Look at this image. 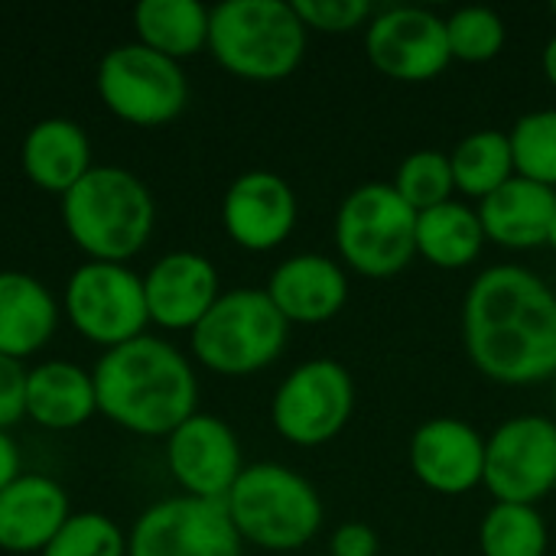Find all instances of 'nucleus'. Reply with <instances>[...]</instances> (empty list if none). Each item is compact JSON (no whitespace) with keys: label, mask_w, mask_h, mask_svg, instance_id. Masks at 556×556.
<instances>
[{"label":"nucleus","mask_w":556,"mask_h":556,"mask_svg":"<svg viewBox=\"0 0 556 556\" xmlns=\"http://www.w3.org/2000/svg\"><path fill=\"white\" fill-rule=\"evenodd\" d=\"M208 49L238 78L283 81L306 55V26L287 0H225L208 16Z\"/></svg>","instance_id":"7ed1b4c3"},{"label":"nucleus","mask_w":556,"mask_h":556,"mask_svg":"<svg viewBox=\"0 0 556 556\" xmlns=\"http://www.w3.org/2000/svg\"><path fill=\"white\" fill-rule=\"evenodd\" d=\"M98 91L104 104L140 127L166 124L186 108V75L179 62L137 46H117L101 59Z\"/></svg>","instance_id":"9d476101"},{"label":"nucleus","mask_w":556,"mask_h":556,"mask_svg":"<svg viewBox=\"0 0 556 556\" xmlns=\"http://www.w3.org/2000/svg\"><path fill=\"white\" fill-rule=\"evenodd\" d=\"M508 140L515 153V173L556 189V108L521 114L508 130Z\"/></svg>","instance_id":"cd10ccee"},{"label":"nucleus","mask_w":556,"mask_h":556,"mask_svg":"<svg viewBox=\"0 0 556 556\" xmlns=\"http://www.w3.org/2000/svg\"><path fill=\"white\" fill-rule=\"evenodd\" d=\"M446 39L453 59L482 65L502 55L508 42V29L492 7H463L453 16H446Z\"/></svg>","instance_id":"c756f323"},{"label":"nucleus","mask_w":556,"mask_h":556,"mask_svg":"<svg viewBox=\"0 0 556 556\" xmlns=\"http://www.w3.org/2000/svg\"><path fill=\"white\" fill-rule=\"evenodd\" d=\"M381 541L371 525L365 521H345L336 528L329 541V556H378Z\"/></svg>","instance_id":"72a5a7b5"},{"label":"nucleus","mask_w":556,"mask_h":556,"mask_svg":"<svg viewBox=\"0 0 556 556\" xmlns=\"http://www.w3.org/2000/svg\"><path fill=\"white\" fill-rule=\"evenodd\" d=\"M166 456L176 482L192 498L225 502L244 472L238 437L225 420L212 414H195L179 430H173Z\"/></svg>","instance_id":"2eb2a0df"},{"label":"nucleus","mask_w":556,"mask_h":556,"mask_svg":"<svg viewBox=\"0 0 556 556\" xmlns=\"http://www.w3.org/2000/svg\"><path fill=\"white\" fill-rule=\"evenodd\" d=\"M476 212L485 241L508 251H531L547 244V231L556 218V189L515 176L498 192L482 199Z\"/></svg>","instance_id":"6ab92c4d"},{"label":"nucleus","mask_w":556,"mask_h":556,"mask_svg":"<svg viewBox=\"0 0 556 556\" xmlns=\"http://www.w3.org/2000/svg\"><path fill=\"white\" fill-rule=\"evenodd\" d=\"M551 531L538 505L495 502L479 525L482 556H547Z\"/></svg>","instance_id":"bb28decb"},{"label":"nucleus","mask_w":556,"mask_h":556,"mask_svg":"<svg viewBox=\"0 0 556 556\" xmlns=\"http://www.w3.org/2000/svg\"><path fill=\"white\" fill-rule=\"evenodd\" d=\"M300 218L296 192L277 173L254 169L231 182L222 205L225 231L244 251H274L280 248Z\"/></svg>","instance_id":"dca6fc26"},{"label":"nucleus","mask_w":556,"mask_h":556,"mask_svg":"<svg viewBox=\"0 0 556 556\" xmlns=\"http://www.w3.org/2000/svg\"><path fill=\"white\" fill-rule=\"evenodd\" d=\"M94 381L68 362L39 365L26 378V414L42 427H78L94 414Z\"/></svg>","instance_id":"4be33fe9"},{"label":"nucleus","mask_w":556,"mask_h":556,"mask_svg":"<svg viewBox=\"0 0 556 556\" xmlns=\"http://www.w3.org/2000/svg\"><path fill=\"white\" fill-rule=\"evenodd\" d=\"M91 381L101 414L134 433L163 437L195 417V375L189 362L160 339L140 336L111 349Z\"/></svg>","instance_id":"f03ea898"},{"label":"nucleus","mask_w":556,"mask_h":556,"mask_svg":"<svg viewBox=\"0 0 556 556\" xmlns=\"http://www.w3.org/2000/svg\"><path fill=\"white\" fill-rule=\"evenodd\" d=\"M410 472L437 495H469L485 479V437L459 417H433L410 437Z\"/></svg>","instance_id":"4468645a"},{"label":"nucleus","mask_w":556,"mask_h":556,"mask_svg":"<svg viewBox=\"0 0 556 556\" xmlns=\"http://www.w3.org/2000/svg\"><path fill=\"white\" fill-rule=\"evenodd\" d=\"M55 329L49 290L26 274H0V355L23 358Z\"/></svg>","instance_id":"5701e85b"},{"label":"nucleus","mask_w":556,"mask_h":556,"mask_svg":"<svg viewBox=\"0 0 556 556\" xmlns=\"http://www.w3.org/2000/svg\"><path fill=\"white\" fill-rule=\"evenodd\" d=\"M267 296L290 326H319L345 309L349 274L326 254H296L270 274Z\"/></svg>","instance_id":"f3484780"},{"label":"nucleus","mask_w":556,"mask_h":556,"mask_svg":"<svg viewBox=\"0 0 556 556\" xmlns=\"http://www.w3.org/2000/svg\"><path fill=\"white\" fill-rule=\"evenodd\" d=\"M485 251L479 212L469 202L450 199L417 212V254L440 270H466Z\"/></svg>","instance_id":"412c9836"},{"label":"nucleus","mask_w":556,"mask_h":556,"mask_svg":"<svg viewBox=\"0 0 556 556\" xmlns=\"http://www.w3.org/2000/svg\"><path fill=\"white\" fill-rule=\"evenodd\" d=\"M541 68H544V78L551 81V88H556V36H551V39H547V46H544Z\"/></svg>","instance_id":"c9c22d12"},{"label":"nucleus","mask_w":556,"mask_h":556,"mask_svg":"<svg viewBox=\"0 0 556 556\" xmlns=\"http://www.w3.org/2000/svg\"><path fill=\"white\" fill-rule=\"evenodd\" d=\"M339 264L368 280H388L417 257V212L391 182H362L336 212Z\"/></svg>","instance_id":"423d86ee"},{"label":"nucleus","mask_w":556,"mask_h":556,"mask_svg":"<svg viewBox=\"0 0 556 556\" xmlns=\"http://www.w3.org/2000/svg\"><path fill=\"white\" fill-rule=\"evenodd\" d=\"M463 345L489 381L521 388L556 378V293L518 264L482 270L463 300Z\"/></svg>","instance_id":"f257e3e1"},{"label":"nucleus","mask_w":556,"mask_h":556,"mask_svg":"<svg viewBox=\"0 0 556 556\" xmlns=\"http://www.w3.org/2000/svg\"><path fill=\"white\" fill-rule=\"evenodd\" d=\"M130 556H241L225 502L169 498L153 505L130 534Z\"/></svg>","instance_id":"ddd939ff"},{"label":"nucleus","mask_w":556,"mask_h":556,"mask_svg":"<svg viewBox=\"0 0 556 556\" xmlns=\"http://www.w3.org/2000/svg\"><path fill=\"white\" fill-rule=\"evenodd\" d=\"M147 313L163 329H195L218 300V270L192 251L166 254L143 280Z\"/></svg>","instance_id":"a211bd4d"},{"label":"nucleus","mask_w":556,"mask_h":556,"mask_svg":"<svg viewBox=\"0 0 556 556\" xmlns=\"http://www.w3.org/2000/svg\"><path fill=\"white\" fill-rule=\"evenodd\" d=\"M368 62L394 81L420 85L440 78L450 62L446 20L427 7H388L365 26Z\"/></svg>","instance_id":"9b49d317"},{"label":"nucleus","mask_w":556,"mask_h":556,"mask_svg":"<svg viewBox=\"0 0 556 556\" xmlns=\"http://www.w3.org/2000/svg\"><path fill=\"white\" fill-rule=\"evenodd\" d=\"M26 378L16 358L0 355V430L26 414Z\"/></svg>","instance_id":"473e14b6"},{"label":"nucleus","mask_w":556,"mask_h":556,"mask_svg":"<svg viewBox=\"0 0 556 556\" xmlns=\"http://www.w3.org/2000/svg\"><path fill=\"white\" fill-rule=\"evenodd\" d=\"M65 521L68 498L46 476H20L0 492V547L10 554L46 551Z\"/></svg>","instance_id":"aec40b11"},{"label":"nucleus","mask_w":556,"mask_h":556,"mask_svg":"<svg viewBox=\"0 0 556 556\" xmlns=\"http://www.w3.org/2000/svg\"><path fill=\"white\" fill-rule=\"evenodd\" d=\"M554 420H556V378H554Z\"/></svg>","instance_id":"4c0bfd02"},{"label":"nucleus","mask_w":556,"mask_h":556,"mask_svg":"<svg viewBox=\"0 0 556 556\" xmlns=\"http://www.w3.org/2000/svg\"><path fill=\"white\" fill-rule=\"evenodd\" d=\"M65 309L75 329L98 345H124L140 339L147 326V293L143 280L121 264H85L68 280Z\"/></svg>","instance_id":"f8f14e48"},{"label":"nucleus","mask_w":556,"mask_h":556,"mask_svg":"<svg viewBox=\"0 0 556 556\" xmlns=\"http://www.w3.org/2000/svg\"><path fill=\"white\" fill-rule=\"evenodd\" d=\"M453 182L456 192H463L466 199H489L492 192H498L508 179H515V153H511V140L505 130H476L469 137H463L453 153Z\"/></svg>","instance_id":"a878e982"},{"label":"nucleus","mask_w":556,"mask_h":556,"mask_svg":"<svg viewBox=\"0 0 556 556\" xmlns=\"http://www.w3.org/2000/svg\"><path fill=\"white\" fill-rule=\"evenodd\" d=\"M290 323L270 303L267 290H231L192 329L195 358L218 375H254L274 365L287 345Z\"/></svg>","instance_id":"0eeeda50"},{"label":"nucleus","mask_w":556,"mask_h":556,"mask_svg":"<svg viewBox=\"0 0 556 556\" xmlns=\"http://www.w3.org/2000/svg\"><path fill=\"white\" fill-rule=\"evenodd\" d=\"M355 381L336 358H309L296 365L270 401L274 430L300 446L316 450L332 443L352 420Z\"/></svg>","instance_id":"6e6552de"},{"label":"nucleus","mask_w":556,"mask_h":556,"mask_svg":"<svg viewBox=\"0 0 556 556\" xmlns=\"http://www.w3.org/2000/svg\"><path fill=\"white\" fill-rule=\"evenodd\" d=\"M72 241L91 257L114 264L143 248L153 228V199L130 173L101 166L88 169L62 202Z\"/></svg>","instance_id":"39448f33"},{"label":"nucleus","mask_w":556,"mask_h":556,"mask_svg":"<svg viewBox=\"0 0 556 556\" xmlns=\"http://www.w3.org/2000/svg\"><path fill=\"white\" fill-rule=\"evenodd\" d=\"M551 10H554V16H556V3H554V7H551Z\"/></svg>","instance_id":"58836bf2"},{"label":"nucleus","mask_w":556,"mask_h":556,"mask_svg":"<svg viewBox=\"0 0 556 556\" xmlns=\"http://www.w3.org/2000/svg\"><path fill=\"white\" fill-rule=\"evenodd\" d=\"M391 186L397 189V195L414 212H427V208H437V205L450 202L453 192H456L450 153H443V150H414L410 156L401 160Z\"/></svg>","instance_id":"c85d7f7f"},{"label":"nucleus","mask_w":556,"mask_h":556,"mask_svg":"<svg viewBox=\"0 0 556 556\" xmlns=\"http://www.w3.org/2000/svg\"><path fill=\"white\" fill-rule=\"evenodd\" d=\"M16 469H20V456H16V446L3 437V430H0V492L10 485V482H16L20 476H16Z\"/></svg>","instance_id":"f704fd0d"},{"label":"nucleus","mask_w":556,"mask_h":556,"mask_svg":"<svg viewBox=\"0 0 556 556\" xmlns=\"http://www.w3.org/2000/svg\"><path fill=\"white\" fill-rule=\"evenodd\" d=\"M547 248H554L556 251V218L551 222V231H547Z\"/></svg>","instance_id":"e433bc0d"},{"label":"nucleus","mask_w":556,"mask_h":556,"mask_svg":"<svg viewBox=\"0 0 556 556\" xmlns=\"http://www.w3.org/2000/svg\"><path fill=\"white\" fill-rule=\"evenodd\" d=\"M26 176L49 192H68L88 173V140L72 121H42L23 143Z\"/></svg>","instance_id":"b1692460"},{"label":"nucleus","mask_w":556,"mask_h":556,"mask_svg":"<svg viewBox=\"0 0 556 556\" xmlns=\"http://www.w3.org/2000/svg\"><path fill=\"white\" fill-rule=\"evenodd\" d=\"M296 16L303 20L306 33H352L358 26H368L371 16L378 13L375 3L368 0H293Z\"/></svg>","instance_id":"2f4dec72"},{"label":"nucleus","mask_w":556,"mask_h":556,"mask_svg":"<svg viewBox=\"0 0 556 556\" xmlns=\"http://www.w3.org/2000/svg\"><path fill=\"white\" fill-rule=\"evenodd\" d=\"M42 556H124V538L104 515H75L49 541Z\"/></svg>","instance_id":"7c9ffc66"},{"label":"nucleus","mask_w":556,"mask_h":556,"mask_svg":"<svg viewBox=\"0 0 556 556\" xmlns=\"http://www.w3.org/2000/svg\"><path fill=\"white\" fill-rule=\"evenodd\" d=\"M225 508L241 541L274 554L306 547L326 515L319 492L280 463L248 466L228 492Z\"/></svg>","instance_id":"20e7f679"},{"label":"nucleus","mask_w":556,"mask_h":556,"mask_svg":"<svg viewBox=\"0 0 556 556\" xmlns=\"http://www.w3.org/2000/svg\"><path fill=\"white\" fill-rule=\"evenodd\" d=\"M208 16L212 10L199 0H143L137 7V33L147 49L176 62L208 42Z\"/></svg>","instance_id":"393cba45"},{"label":"nucleus","mask_w":556,"mask_h":556,"mask_svg":"<svg viewBox=\"0 0 556 556\" xmlns=\"http://www.w3.org/2000/svg\"><path fill=\"white\" fill-rule=\"evenodd\" d=\"M495 502L538 505L556 492V420L544 414L508 417L485 437V479Z\"/></svg>","instance_id":"1a4fd4ad"}]
</instances>
